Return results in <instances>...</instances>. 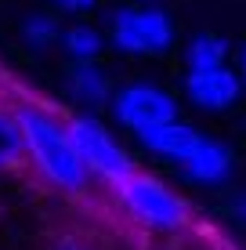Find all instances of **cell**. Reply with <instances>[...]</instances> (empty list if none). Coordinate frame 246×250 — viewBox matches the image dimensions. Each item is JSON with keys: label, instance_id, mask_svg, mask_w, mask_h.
<instances>
[{"label": "cell", "instance_id": "6da1fadb", "mask_svg": "<svg viewBox=\"0 0 246 250\" xmlns=\"http://www.w3.org/2000/svg\"><path fill=\"white\" fill-rule=\"evenodd\" d=\"M15 116H19L25 160L37 167V174L51 188H58V192H83L91 174H87V167H83L80 152H76V145L69 138V127L47 105H37V102L19 105Z\"/></svg>", "mask_w": 246, "mask_h": 250}, {"label": "cell", "instance_id": "7a4b0ae2", "mask_svg": "<svg viewBox=\"0 0 246 250\" xmlns=\"http://www.w3.org/2000/svg\"><path fill=\"white\" fill-rule=\"evenodd\" d=\"M116 188V200L127 210V218H134L141 229L152 232H177L189 225V203L185 196H177L163 178L149 174V170L134 167L127 178L113 185Z\"/></svg>", "mask_w": 246, "mask_h": 250}, {"label": "cell", "instance_id": "3957f363", "mask_svg": "<svg viewBox=\"0 0 246 250\" xmlns=\"http://www.w3.org/2000/svg\"><path fill=\"white\" fill-rule=\"evenodd\" d=\"M65 127H69V138H73L76 152H80L83 167H87V174L116 185L120 178H127L134 170V156L95 113H76L65 120Z\"/></svg>", "mask_w": 246, "mask_h": 250}, {"label": "cell", "instance_id": "277c9868", "mask_svg": "<svg viewBox=\"0 0 246 250\" xmlns=\"http://www.w3.org/2000/svg\"><path fill=\"white\" fill-rule=\"evenodd\" d=\"M113 47L123 55H163L174 44V22L163 7H120L109 22Z\"/></svg>", "mask_w": 246, "mask_h": 250}, {"label": "cell", "instance_id": "5b68a950", "mask_svg": "<svg viewBox=\"0 0 246 250\" xmlns=\"http://www.w3.org/2000/svg\"><path fill=\"white\" fill-rule=\"evenodd\" d=\"M109 109H113V120L127 131H145L152 124H163V120L177 116V98L170 91H163L152 80H134L123 83V87L113 91L109 98Z\"/></svg>", "mask_w": 246, "mask_h": 250}, {"label": "cell", "instance_id": "8992f818", "mask_svg": "<svg viewBox=\"0 0 246 250\" xmlns=\"http://www.w3.org/2000/svg\"><path fill=\"white\" fill-rule=\"evenodd\" d=\"M185 98L203 113H225L243 98V80L235 69L214 65V69H189L185 76Z\"/></svg>", "mask_w": 246, "mask_h": 250}, {"label": "cell", "instance_id": "52a82bcc", "mask_svg": "<svg viewBox=\"0 0 246 250\" xmlns=\"http://www.w3.org/2000/svg\"><path fill=\"white\" fill-rule=\"evenodd\" d=\"M232 167H235L232 149H228L221 138H210V134H199L196 149H192L189 160L181 163L185 178H189L192 185H207V188L225 185L228 174H232Z\"/></svg>", "mask_w": 246, "mask_h": 250}, {"label": "cell", "instance_id": "ba28073f", "mask_svg": "<svg viewBox=\"0 0 246 250\" xmlns=\"http://www.w3.org/2000/svg\"><path fill=\"white\" fill-rule=\"evenodd\" d=\"M134 138H138V145L145 152H152V156L170 160V163H185L189 152L196 149V142H199V131L174 116V120H163V124H152L145 131H138Z\"/></svg>", "mask_w": 246, "mask_h": 250}, {"label": "cell", "instance_id": "9c48e42d", "mask_svg": "<svg viewBox=\"0 0 246 250\" xmlns=\"http://www.w3.org/2000/svg\"><path fill=\"white\" fill-rule=\"evenodd\" d=\"M113 80L109 73L98 65V58H83V62L69 65V94L80 105H87L91 113L98 109H109V98H113Z\"/></svg>", "mask_w": 246, "mask_h": 250}, {"label": "cell", "instance_id": "30bf717a", "mask_svg": "<svg viewBox=\"0 0 246 250\" xmlns=\"http://www.w3.org/2000/svg\"><path fill=\"white\" fill-rule=\"evenodd\" d=\"M228 62V40L217 33H199L185 47V65L189 69H214Z\"/></svg>", "mask_w": 246, "mask_h": 250}, {"label": "cell", "instance_id": "8fae6325", "mask_svg": "<svg viewBox=\"0 0 246 250\" xmlns=\"http://www.w3.org/2000/svg\"><path fill=\"white\" fill-rule=\"evenodd\" d=\"M62 47L65 55L73 58V62H83V58H98L101 47H105V37H101V29H95V25L87 22H76L69 25V29H62Z\"/></svg>", "mask_w": 246, "mask_h": 250}, {"label": "cell", "instance_id": "7c38bea8", "mask_svg": "<svg viewBox=\"0 0 246 250\" xmlns=\"http://www.w3.org/2000/svg\"><path fill=\"white\" fill-rule=\"evenodd\" d=\"M22 160H25V145L19 131V116H15V109L0 105V170H15Z\"/></svg>", "mask_w": 246, "mask_h": 250}, {"label": "cell", "instance_id": "4fadbf2b", "mask_svg": "<svg viewBox=\"0 0 246 250\" xmlns=\"http://www.w3.org/2000/svg\"><path fill=\"white\" fill-rule=\"evenodd\" d=\"M19 29H22V40H25L29 47H51V44H58V37H62L58 19H55V15H44V11L25 15Z\"/></svg>", "mask_w": 246, "mask_h": 250}, {"label": "cell", "instance_id": "5bb4252c", "mask_svg": "<svg viewBox=\"0 0 246 250\" xmlns=\"http://www.w3.org/2000/svg\"><path fill=\"white\" fill-rule=\"evenodd\" d=\"M47 4H55L58 11H69V15H83V11H91L98 0H47Z\"/></svg>", "mask_w": 246, "mask_h": 250}, {"label": "cell", "instance_id": "9a60e30c", "mask_svg": "<svg viewBox=\"0 0 246 250\" xmlns=\"http://www.w3.org/2000/svg\"><path fill=\"white\" fill-rule=\"evenodd\" d=\"M232 214H235V221L246 229V192H235L232 196Z\"/></svg>", "mask_w": 246, "mask_h": 250}, {"label": "cell", "instance_id": "2e32d148", "mask_svg": "<svg viewBox=\"0 0 246 250\" xmlns=\"http://www.w3.org/2000/svg\"><path fill=\"white\" fill-rule=\"evenodd\" d=\"M239 80H243V94H246V51H243V62H239Z\"/></svg>", "mask_w": 246, "mask_h": 250}, {"label": "cell", "instance_id": "e0dca14e", "mask_svg": "<svg viewBox=\"0 0 246 250\" xmlns=\"http://www.w3.org/2000/svg\"><path fill=\"white\" fill-rule=\"evenodd\" d=\"M58 250H87V247H80V243H73V239H65V243L58 247Z\"/></svg>", "mask_w": 246, "mask_h": 250}]
</instances>
